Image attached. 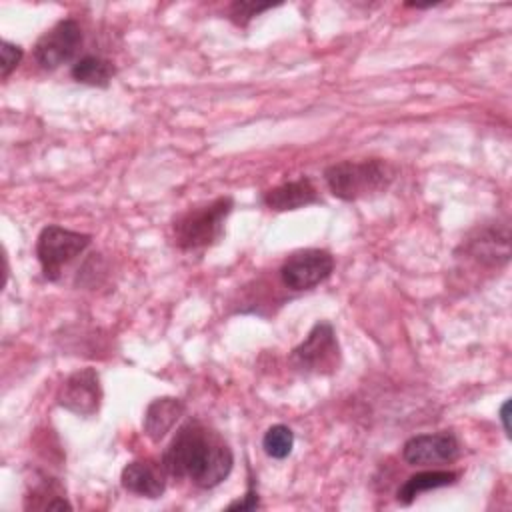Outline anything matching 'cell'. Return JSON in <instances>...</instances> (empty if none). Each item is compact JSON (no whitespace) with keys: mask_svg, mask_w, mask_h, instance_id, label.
<instances>
[{"mask_svg":"<svg viewBox=\"0 0 512 512\" xmlns=\"http://www.w3.org/2000/svg\"><path fill=\"white\" fill-rule=\"evenodd\" d=\"M510 400H506L502 406H500V422H502V426H504V432H506V436H510V424H508V418H510Z\"/></svg>","mask_w":512,"mask_h":512,"instance_id":"ffe728a7","label":"cell"},{"mask_svg":"<svg viewBox=\"0 0 512 512\" xmlns=\"http://www.w3.org/2000/svg\"><path fill=\"white\" fill-rule=\"evenodd\" d=\"M90 244V236L62 226H46L36 244V256L48 280H56L62 266L74 260Z\"/></svg>","mask_w":512,"mask_h":512,"instance_id":"277c9868","label":"cell"},{"mask_svg":"<svg viewBox=\"0 0 512 512\" xmlns=\"http://www.w3.org/2000/svg\"><path fill=\"white\" fill-rule=\"evenodd\" d=\"M22 48L8 42V40H2L0 42V66H2V78H8L10 72L18 66V62L22 60Z\"/></svg>","mask_w":512,"mask_h":512,"instance_id":"ac0fdd59","label":"cell"},{"mask_svg":"<svg viewBox=\"0 0 512 512\" xmlns=\"http://www.w3.org/2000/svg\"><path fill=\"white\" fill-rule=\"evenodd\" d=\"M324 178L336 198L358 200L386 190L394 178V168L380 158L344 160L326 168Z\"/></svg>","mask_w":512,"mask_h":512,"instance_id":"7a4b0ae2","label":"cell"},{"mask_svg":"<svg viewBox=\"0 0 512 512\" xmlns=\"http://www.w3.org/2000/svg\"><path fill=\"white\" fill-rule=\"evenodd\" d=\"M334 270V258L320 248H306L288 256L280 268V278L290 290H308L324 282Z\"/></svg>","mask_w":512,"mask_h":512,"instance_id":"8992f818","label":"cell"},{"mask_svg":"<svg viewBox=\"0 0 512 512\" xmlns=\"http://www.w3.org/2000/svg\"><path fill=\"white\" fill-rule=\"evenodd\" d=\"M82 44V30L76 20H60L40 36L34 46V58L42 68H58L68 62Z\"/></svg>","mask_w":512,"mask_h":512,"instance_id":"ba28073f","label":"cell"},{"mask_svg":"<svg viewBox=\"0 0 512 512\" xmlns=\"http://www.w3.org/2000/svg\"><path fill=\"white\" fill-rule=\"evenodd\" d=\"M232 210V198L222 196L214 202L192 208L176 218L174 238L184 250H198L214 244L224 230V220Z\"/></svg>","mask_w":512,"mask_h":512,"instance_id":"3957f363","label":"cell"},{"mask_svg":"<svg viewBox=\"0 0 512 512\" xmlns=\"http://www.w3.org/2000/svg\"><path fill=\"white\" fill-rule=\"evenodd\" d=\"M262 200L270 210L286 212V210H296L316 202L318 192L308 178H298L292 182H284L276 188H270Z\"/></svg>","mask_w":512,"mask_h":512,"instance_id":"7c38bea8","label":"cell"},{"mask_svg":"<svg viewBox=\"0 0 512 512\" xmlns=\"http://www.w3.org/2000/svg\"><path fill=\"white\" fill-rule=\"evenodd\" d=\"M182 414H184V404L178 398L164 396V398L152 400L144 412V422H142L144 434L152 442L162 440L174 428V424L180 420Z\"/></svg>","mask_w":512,"mask_h":512,"instance_id":"8fae6325","label":"cell"},{"mask_svg":"<svg viewBox=\"0 0 512 512\" xmlns=\"http://www.w3.org/2000/svg\"><path fill=\"white\" fill-rule=\"evenodd\" d=\"M100 402L102 386L94 368H82L70 374L58 390V404L76 416H94L100 410Z\"/></svg>","mask_w":512,"mask_h":512,"instance_id":"52a82bcc","label":"cell"},{"mask_svg":"<svg viewBox=\"0 0 512 512\" xmlns=\"http://www.w3.org/2000/svg\"><path fill=\"white\" fill-rule=\"evenodd\" d=\"M458 478V472H450V470H426V472H418L414 476H410L400 488H398V502L408 506L412 504L422 492L428 490H436L442 486H450L454 484Z\"/></svg>","mask_w":512,"mask_h":512,"instance_id":"5bb4252c","label":"cell"},{"mask_svg":"<svg viewBox=\"0 0 512 512\" xmlns=\"http://www.w3.org/2000/svg\"><path fill=\"white\" fill-rule=\"evenodd\" d=\"M460 444L454 434L438 432V434H418L406 440L402 448V456L412 466H428L442 464L454 460L458 456Z\"/></svg>","mask_w":512,"mask_h":512,"instance_id":"9c48e42d","label":"cell"},{"mask_svg":"<svg viewBox=\"0 0 512 512\" xmlns=\"http://www.w3.org/2000/svg\"><path fill=\"white\" fill-rule=\"evenodd\" d=\"M114 76V66L110 60L100 56H84L72 66V78L76 82L88 84V86H108Z\"/></svg>","mask_w":512,"mask_h":512,"instance_id":"9a60e30c","label":"cell"},{"mask_svg":"<svg viewBox=\"0 0 512 512\" xmlns=\"http://www.w3.org/2000/svg\"><path fill=\"white\" fill-rule=\"evenodd\" d=\"M268 8H272V4L246 2V0H242V2H234V4L230 6V18H232V22H234V24H238V26H246L254 16H258L260 12H264V10H268Z\"/></svg>","mask_w":512,"mask_h":512,"instance_id":"e0dca14e","label":"cell"},{"mask_svg":"<svg viewBox=\"0 0 512 512\" xmlns=\"http://www.w3.org/2000/svg\"><path fill=\"white\" fill-rule=\"evenodd\" d=\"M228 444L202 422H186L168 444L162 466L174 478H190L200 488L218 486L232 470Z\"/></svg>","mask_w":512,"mask_h":512,"instance_id":"6da1fadb","label":"cell"},{"mask_svg":"<svg viewBox=\"0 0 512 512\" xmlns=\"http://www.w3.org/2000/svg\"><path fill=\"white\" fill-rule=\"evenodd\" d=\"M466 252L478 258L484 264H498L508 260V226L502 230L498 228H484L478 230L476 236L468 238L464 244Z\"/></svg>","mask_w":512,"mask_h":512,"instance_id":"4fadbf2b","label":"cell"},{"mask_svg":"<svg viewBox=\"0 0 512 512\" xmlns=\"http://www.w3.org/2000/svg\"><path fill=\"white\" fill-rule=\"evenodd\" d=\"M258 506H260V502H258V492L250 486L242 500H236V502H230V504H228V510H256Z\"/></svg>","mask_w":512,"mask_h":512,"instance_id":"d6986e66","label":"cell"},{"mask_svg":"<svg viewBox=\"0 0 512 512\" xmlns=\"http://www.w3.org/2000/svg\"><path fill=\"white\" fill-rule=\"evenodd\" d=\"M292 360L302 370H310L318 374L334 372L340 362V348H338L334 328L328 322H318L310 330L306 340L294 348Z\"/></svg>","mask_w":512,"mask_h":512,"instance_id":"5b68a950","label":"cell"},{"mask_svg":"<svg viewBox=\"0 0 512 512\" xmlns=\"http://www.w3.org/2000/svg\"><path fill=\"white\" fill-rule=\"evenodd\" d=\"M292 446H294V434L288 426L284 424H276V426H270L262 438V448L264 452L270 456V458H276V460H282L286 458L290 452H292Z\"/></svg>","mask_w":512,"mask_h":512,"instance_id":"2e32d148","label":"cell"},{"mask_svg":"<svg viewBox=\"0 0 512 512\" xmlns=\"http://www.w3.org/2000/svg\"><path fill=\"white\" fill-rule=\"evenodd\" d=\"M166 470L152 460H134L122 470V486L144 498H158L166 488Z\"/></svg>","mask_w":512,"mask_h":512,"instance_id":"30bf717a","label":"cell"}]
</instances>
